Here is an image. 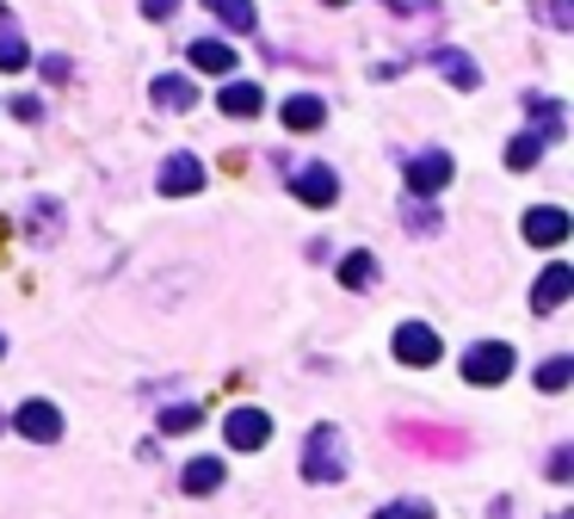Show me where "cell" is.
Masks as SVG:
<instances>
[{
  "instance_id": "6da1fadb",
  "label": "cell",
  "mask_w": 574,
  "mask_h": 519,
  "mask_svg": "<svg viewBox=\"0 0 574 519\" xmlns=\"http://www.w3.org/2000/svg\"><path fill=\"white\" fill-rule=\"evenodd\" d=\"M519 371V353L506 341H476L470 353H464V378L476 383V390H494V383H506Z\"/></svg>"
},
{
  "instance_id": "7a4b0ae2",
  "label": "cell",
  "mask_w": 574,
  "mask_h": 519,
  "mask_svg": "<svg viewBox=\"0 0 574 519\" xmlns=\"http://www.w3.org/2000/svg\"><path fill=\"white\" fill-rule=\"evenodd\" d=\"M303 476H309V483H340V476H347V446H340L333 427L309 432V446H303Z\"/></svg>"
},
{
  "instance_id": "3957f363",
  "label": "cell",
  "mask_w": 574,
  "mask_h": 519,
  "mask_svg": "<svg viewBox=\"0 0 574 519\" xmlns=\"http://www.w3.org/2000/svg\"><path fill=\"white\" fill-rule=\"evenodd\" d=\"M396 359L401 365H438L445 359V341H438V328H426V322H401L396 328Z\"/></svg>"
},
{
  "instance_id": "277c9868",
  "label": "cell",
  "mask_w": 574,
  "mask_h": 519,
  "mask_svg": "<svg viewBox=\"0 0 574 519\" xmlns=\"http://www.w3.org/2000/svg\"><path fill=\"white\" fill-rule=\"evenodd\" d=\"M452 186V155L445 149H420L414 161H408V192L414 198H433V192Z\"/></svg>"
},
{
  "instance_id": "5b68a950",
  "label": "cell",
  "mask_w": 574,
  "mask_h": 519,
  "mask_svg": "<svg viewBox=\"0 0 574 519\" xmlns=\"http://www.w3.org/2000/svg\"><path fill=\"white\" fill-rule=\"evenodd\" d=\"M13 427L25 432V439H37V446H56V439H62V408H56V402H19L13 408Z\"/></svg>"
},
{
  "instance_id": "8992f818",
  "label": "cell",
  "mask_w": 574,
  "mask_h": 519,
  "mask_svg": "<svg viewBox=\"0 0 574 519\" xmlns=\"http://www.w3.org/2000/svg\"><path fill=\"white\" fill-rule=\"evenodd\" d=\"M223 439H229L235 451H260L266 439H272V415H266V408H229Z\"/></svg>"
},
{
  "instance_id": "52a82bcc",
  "label": "cell",
  "mask_w": 574,
  "mask_h": 519,
  "mask_svg": "<svg viewBox=\"0 0 574 519\" xmlns=\"http://www.w3.org/2000/svg\"><path fill=\"white\" fill-rule=\"evenodd\" d=\"M569 235H574V223H569V210H562V205L525 210V242H531V247H562Z\"/></svg>"
},
{
  "instance_id": "ba28073f",
  "label": "cell",
  "mask_w": 574,
  "mask_h": 519,
  "mask_svg": "<svg viewBox=\"0 0 574 519\" xmlns=\"http://www.w3.org/2000/svg\"><path fill=\"white\" fill-rule=\"evenodd\" d=\"M291 192L303 198V205L321 210V205H333V198H340V173L321 168V161H309V168H296V173H291Z\"/></svg>"
},
{
  "instance_id": "9c48e42d",
  "label": "cell",
  "mask_w": 574,
  "mask_h": 519,
  "mask_svg": "<svg viewBox=\"0 0 574 519\" xmlns=\"http://www.w3.org/2000/svg\"><path fill=\"white\" fill-rule=\"evenodd\" d=\"M167 198H191V192L204 186V161L198 155H167L161 161V180H155Z\"/></svg>"
},
{
  "instance_id": "30bf717a",
  "label": "cell",
  "mask_w": 574,
  "mask_h": 519,
  "mask_svg": "<svg viewBox=\"0 0 574 519\" xmlns=\"http://www.w3.org/2000/svg\"><path fill=\"white\" fill-rule=\"evenodd\" d=\"M186 62L198 74H229V69H235V44H223V37H191Z\"/></svg>"
},
{
  "instance_id": "8fae6325",
  "label": "cell",
  "mask_w": 574,
  "mask_h": 519,
  "mask_svg": "<svg viewBox=\"0 0 574 519\" xmlns=\"http://www.w3.org/2000/svg\"><path fill=\"white\" fill-rule=\"evenodd\" d=\"M216 105H223V118H260V112H266V93L254 81H229V74H223Z\"/></svg>"
},
{
  "instance_id": "7c38bea8",
  "label": "cell",
  "mask_w": 574,
  "mask_h": 519,
  "mask_svg": "<svg viewBox=\"0 0 574 519\" xmlns=\"http://www.w3.org/2000/svg\"><path fill=\"white\" fill-rule=\"evenodd\" d=\"M321 124H328V100H321V93H296V100H284V130L309 137V130H321Z\"/></svg>"
},
{
  "instance_id": "4fadbf2b",
  "label": "cell",
  "mask_w": 574,
  "mask_h": 519,
  "mask_svg": "<svg viewBox=\"0 0 574 519\" xmlns=\"http://www.w3.org/2000/svg\"><path fill=\"white\" fill-rule=\"evenodd\" d=\"M569 291H574V273L557 260V266H543V278L531 285V303H538V310L550 315V310H562V303H569Z\"/></svg>"
},
{
  "instance_id": "5bb4252c",
  "label": "cell",
  "mask_w": 574,
  "mask_h": 519,
  "mask_svg": "<svg viewBox=\"0 0 574 519\" xmlns=\"http://www.w3.org/2000/svg\"><path fill=\"white\" fill-rule=\"evenodd\" d=\"M223 458H191L186 470H179V488H186V495H216V488H223Z\"/></svg>"
},
{
  "instance_id": "9a60e30c",
  "label": "cell",
  "mask_w": 574,
  "mask_h": 519,
  "mask_svg": "<svg viewBox=\"0 0 574 519\" xmlns=\"http://www.w3.org/2000/svg\"><path fill=\"white\" fill-rule=\"evenodd\" d=\"M433 62L445 69V81H452L457 93H476V86H482V69H476L464 50H433Z\"/></svg>"
},
{
  "instance_id": "2e32d148",
  "label": "cell",
  "mask_w": 574,
  "mask_h": 519,
  "mask_svg": "<svg viewBox=\"0 0 574 519\" xmlns=\"http://www.w3.org/2000/svg\"><path fill=\"white\" fill-rule=\"evenodd\" d=\"M191 100H198V86L186 74H161L155 81V105H167V112H191Z\"/></svg>"
},
{
  "instance_id": "e0dca14e",
  "label": "cell",
  "mask_w": 574,
  "mask_h": 519,
  "mask_svg": "<svg viewBox=\"0 0 574 519\" xmlns=\"http://www.w3.org/2000/svg\"><path fill=\"white\" fill-rule=\"evenodd\" d=\"M371 278H377V254H365V247H352V254L340 260V285H347V291H365Z\"/></svg>"
},
{
  "instance_id": "ac0fdd59",
  "label": "cell",
  "mask_w": 574,
  "mask_h": 519,
  "mask_svg": "<svg viewBox=\"0 0 574 519\" xmlns=\"http://www.w3.org/2000/svg\"><path fill=\"white\" fill-rule=\"evenodd\" d=\"M210 13L223 19L229 32H254V25H260V13H254V0H204Z\"/></svg>"
},
{
  "instance_id": "d6986e66",
  "label": "cell",
  "mask_w": 574,
  "mask_h": 519,
  "mask_svg": "<svg viewBox=\"0 0 574 519\" xmlns=\"http://www.w3.org/2000/svg\"><path fill=\"white\" fill-rule=\"evenodd\" d=\"M543 130H525V137H513V149H506V168L513 173H525V168H538V155H543Z\"/></svg>"
},
{
  "instance_id": "ffe728a7",
  "label": "cell",
  "mask_w": 574,
  "mask_h": 519,
  "mask_svg": "<svg viewBox=\"0 0 574 519\" xmlns=\"http://www.w3.org/2000/svg\"><path fill=\"white\" fill-rule=\"evenodd\" d=\"M25 62H32V44L13 37V32H0V74H19Z\"/></svg>"
},
{
  "instance_id": "44dd1931",
  "label": "cell",
  "mask_w": 574,
  "mask_h": 519,
  "mask_svg": "<svg viewBox=\"0 0 574 519\" xmlns=\"http://www.w3.org/2000/svg\"><path fill=\"white\" fill-rule=\"evenodd\" d=\"M569 378H574V359H550V365H538V390H569Z\"/></svg>"
},
{
  "instance_id": "7402d4cb",
  "label": "cell",
  "mask_w": 574,
  "mask_h": 519,
  "mask_svg": "<svg viewBox=\"0 0 574 519\" xmlns=\"http://www.w3.org/2000/svg\"><path fill=\"white\" fill-rule=\"evenodd\" d=\"M531 7H538V19L543 25H557V32H569L574 25V0H531Z\"/></svg>"
},
{
  "instance_id": "603a6c76",
  "label": "cell",
  "mask_w": 574,
  "mask_h": 519,
  "mask_svg": "<svg viewBox=\"0 0 574 519\" xmlns=\"http://www.w3.org/2000/svg\"><path fill=\"white\" fill-rule=\"evenodd\" d=\"M186 427H198V408H167L161 415V432H186Z\"/></svg>"
},
{
  "instance_id": "cb8c5ba5",
  "label": "cell",
  "mask_w": 574,
  "mask_h": 519,
  "mask_svg": "<svg viewBox=\"0 0 574 519\" xmlns=\"http://www.w3.org/2000/svg\"><path fill=\"white\" fill-rule=\"evenodd\" d=\"M179 13V0H142V19H155V25H161V19H174Z\"/></svg>"
},
{
  "instance_id": "d4e9b609",
  "label": "cell",
  "mask_w": 574,
  "mask_h": 519,
  "mask_svg": "<svg viewBox=\"0 0 574 519\" xmlns=\"http://www.w3.org/2000/svg\"><path fill=\"white\" fill-rule=\"evenodd\" d=\"M408 229H426V235H433V229H438V210H420V205H408Z\"/></svg>"
},
{
  "instance_id": "484cf974",
  "label": "cell",
  "mask_w": 574,
  "mask_h": 519,
  "mask_svg": "<svg viewBox=\"0 0 574 519\" xmlns=\"http://www.w3.org/2000/svg\"><path fill=\"white\" fill-rule=\"evenodd\" d=\"M0 359H7V341H0Z\"/></svg>"
},
{
  "instance_id": "4316f807",
  "label": "cell",
  "mask_w": 574,
  "mask_h": 519,
  "mask_svg": "<svg viewBox=\"0 0 574 519\" xmlns=\"http://www.w3.org/2000/svg\"><path fill=\"white\" fill-rule=\"evenodd\" d=\"M328 7H347V0H328Z\"/></svg>"
},
{
  "instance_id": "83f0119b",
  "label": "cell",
  "mask_w": 574,
  "mask_h": 519,
  "mask_svg": "<svg viewBox=\"0 0 574 519\" xmlns=\"http://www.w3.org/2000/svg\"><path fill=\"white\" fill-rule=\"evenodd\" d=\"M0 254H7V247H0Z\"/></svg>"
}]
</instances>
